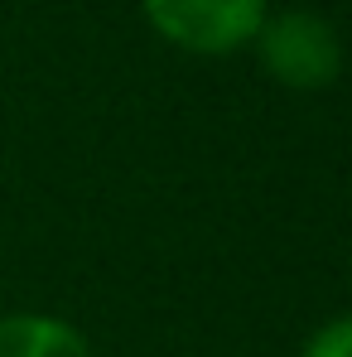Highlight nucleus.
Listing matches in <instances>:
<instances>
[{"label":"nucleus","instance_id":"f257e3e1","mask_svg":"<svg viewBox=\"0 0 352 357\" xmlns=\"http://www.w3.org/2000/svg\"><path fill=\"white\" fill-rule=\"evenodd\" d=\"M256 59L261 68L290 87V92H323L338 82L343 73V39L338 29L314 15V10H280L266 15V24L256 29Z\"/></svg>","mask_w":352,"mask_h":357},{"label":"nucleus","instance_id":"f03ea898","mask_svg":"<svg viewBox=\"0 0 352 357\" xmlns=\"http://www.w3.org/2000/svg\"><path fill=\"white\" fill-rule=\"evenodd\" d=\"M150 29L183 54L222 59L256 39L270 0H140Z\"/></svg>","mask_w":352,"mask_h":357},{"label":"nucleus","instance_id":"7ed1b4c3","mask_svg":"<svg viewBox=\"0 0 352 357\" xmlns=\"http://www.w3.org/2000/svg\"><path fill=\"white\" fill-rule=\"evenodd\" d=\"M0 357H97L87 333L59 314H5Z\"/></svg>","mask_w":352,"mask_h":357},{"label":"nucleus","instance_id":"20e7f679","mask_svg":"<svg viewBox=\"0 0 352 357\" xmlns=\"http://www.w3.org/2000/svg\"><path fill=\"white\" fill-rule=\"evenodd\" d=\"M299 357H352V314H333L328 324H319L304 338Z\"/></svg>","mask_w":352,"mask_h":357}]
</instances>
